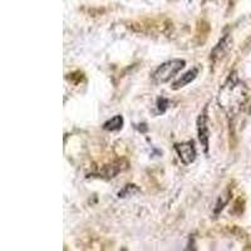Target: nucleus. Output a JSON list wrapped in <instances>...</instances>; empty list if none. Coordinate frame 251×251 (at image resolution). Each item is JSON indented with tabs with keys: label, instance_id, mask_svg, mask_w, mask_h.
Masks as SVG:
<instances>
[{
	"label": "nucleus",
	"instance_id": "obj_1",
	"mask_svg": "<svg viewBox=\"0 0 251 251\" xmlns=\"http://www.w3.org/2000/svg\"><path fill=\"white\" fill-rule=\"evenodd\" d=\"M185 64L186 63L183 59H171L169 62L163 63L162 66L156 69V72L152 75L153 82L156 84H163V83L169 82L185 67Z\"/></svg>",
	"mask_w": 251,
	"mask_h": 251
},
{
	"label": "nucleus",
	"instance_id": "obj_3",
	"mask_svg": "<svg viewBox=\"0 0 251 251\" xmlns=\"http://www.w3.org/2000/svg\"><path fill=\"white\" fill-rule=\"evenodd\" d=\"M197 131H199V140L201 145L203 146L205 152L208 151V137H210V131L207 127V117L206 114H200V117L197 120Z\"/></svg>",
	"mask_w": 251,
	"mask_h": 251
},
{
	"label": "nucleus",
	"instance_id": "obj_2",
	"mask_svg": "<svg viewBox=\"0 0 251 251\" xmlns=\"http://www.w3.org/2000/svg\"><path fill=\"white\" fill-rule=\"evenodd\" d=\"M175 149H176L178 157H180V160L182 161L183 165H190V163L196 160V149H195L192 141L175 145Z\"/></svg>",
	"mask_w": 251,
	"mask_h": 251
},
{
	"label": "nucleus",
	"instance_id": "obj_4",
	"mask_svg": "<svg viewBox=\"0 0 251 251\" xmlns=\"http://www.w3.org/2000/svg\"><path fill=\"white\" fill-rule=\"evenodd\" d=\"M197 77V69H192V71H188L186 75H183L180 79L177 80V82L174 83V86H172V89H180L182 87L187 86L188 83H191L195 78Z\"/></svg>",
	"mask_w": 251,
	"mask_h": 251
},
{
	"label": "nucleus",
	"instance_id": "obj_5",
	"mask_svg": "<svg viewBox=\"0 0 251 251\" xmlns=\"http://www.w3.org/2000/svg\"><path fill=\"white\" fill-rule=\"evenodd\" d=\"M123 126V117L122 116H114L113 118L107 121L104 125H103V128L106 131H118V129L122 128Z\"/></svg>",
	"mask_w": 251,
	"mask_h": 251
}]
</instances>
